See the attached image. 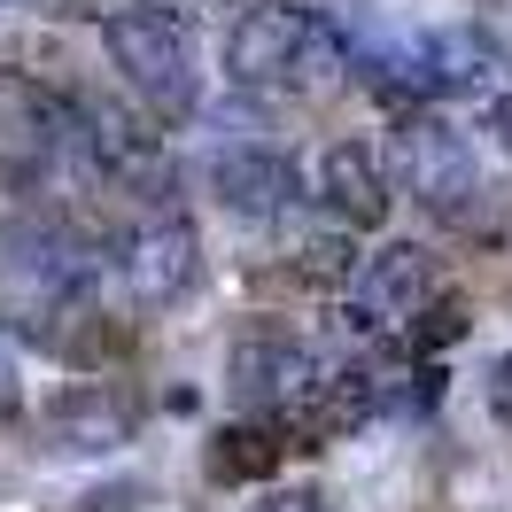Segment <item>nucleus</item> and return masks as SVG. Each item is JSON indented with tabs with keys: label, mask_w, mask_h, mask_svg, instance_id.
I'll list each match as a JSON object with an SVG mask.
<instances>
[{
	"label": "nucleus",
	"mask_w": 512,
	"mask_h": 512,
	"mask_svg": "<svg viewBox=\"0 0 512 512\" xmlns=\"http://www.w3.org/2000/svg\"><path fill=\"white\" fill-rule=\"evenodd\" d=\"M288 450H311V435L280 412H249L241 427H225L210 443V481H272L288 466Z\"/></svg>",
	"instance_id": "nucleus-11"
},
{
	"label": "nucleus",
	"mask_w": 512,
	"mask_h": 512,
	"mask_svg": "<svg viewBox=\"0 0 512 512\" xmlns=\"http://www.w3.org/2000/svg\"><path fill=\"white\" fill-rule=\"evenodd\" d=\"M241 512H326V497L311 489V481H295V489H264V497L241 505Z\"/></svg>",
	"instance_id": "nucleus-12"
},
{
	"label": "nucleus",
	"mask_w": 512,
	"mask_h": 512,
	"mask_svg": "<svg viewBox=\"0 0 512 512\" xmlns=\"http://www.w3.org/2000/svg\"><path fill=\"white\" fill-rule=\"evenodd\" d=\"M202 179H210V194H218L233 218H280L295 194H303V179H295V156H280L272 140H218L210 148V163H202Z\"/></svg>",
	"instance_id": "nucleus-8"
},
{
	"label": "nucleus",
	"mask_w": 512,
	"mask_h": 512,
	"mask_svg": "<svg viewBox=\"0 0 512 512\" xmlns=\"http://www.w3.org/2000/svg\"><path fill=\"white\" fill-rule=\"evenodd\" d=\"M101 280V249L55 218H16L0 233V326L70 342V319H86V288Z\"/></svg>",
	"instance_id": "nucleus-2"
},
{
	"label": "nucleus",
	"mask_w": 512,
	"mask_h": 512,
	"mask_svg": "<svg viewBox=\"0 0 512 512\" xmlns=\"http://www.w3.org/2000/svg\"><path fill=\"white\" fill-rule=\"evenodd\" d=\"M117 280H125L132 303H179V295L202 280V241L179 210H148L117 241Z\"/></svg>",
	"instance_id": "nucleus-7"
},
{
	"label": "nucleus",
	"mask_w": 512,
	"mask_h": 512,
	"mask_svg": "<svg viewBox=\"0 0 512 512\" xmlns=\"http://www.w3.org/2000/svg\"><path fill=\"white\" fill-rule=\"evenodd\" d=\"M489 404H497V419L512 427V357H497V365H489Z\"/></svg>",
	"instance_id": "nucleus-13"
},
{
	"label": "nucleus",
	"mask_w": 512,
	"mask_h": 512,
	"mask_svg": "<svg viewBox=\"0 0 512 512\" xmlns=\"http://www.w3.org/2000/svg\"><path fill=\"white\" fill-rule=\"evenodd\" d=\"M101 47H109V63L125 70V86L156 117H194V101H202V55H194V16L179 0H125V8H109L101 16Z\"/></svg>",
	"instance_id": "nucleus-3"
},
{
	"label": "nucleus",
	"mask_w": 512,
	"mask_h": 512,
	"mask_svg": "<svg viewBox=\"0 0 512 512\" xmlns=\"http://www.w3.org/2000/svg\"><path fill=\"white\" fill-rule=\"evenodd\" d=\"M78 132H86V109H78V101L0 70V179H47V171L78 148Z\"/></svg>",
	"instance_id": "nucleus-6"
},
{
	"label": "nucleus",
	"mask_w": 512,
	"mask_h": 512,
	"mask_svg": "<svg viewBox=\"0 0 512 512\" xmlns=\"http://www.w3.org/2000/svg\"><path fill=\"white\" fill-rule=\"evenodd\" d=\"M39 427H47L55 450L94 458V450H117L132 435V404L109 381H70V388H55V396L39 404Z\"/></svg>",
	"instance_id": "nucleus-9"
},
{
	"label": "nucleus",
	"mask_w": 512,
	"mask_h": 512,
	"mask_svg": "<svg viewBox=\"0 0 512 512\" xmlns=\"http://www.w3.org/2000/svg\"><path fill=\"white\" fill-rule=\"evenodd\" d=\"M388 171H396V187L412 194L419 210H435V218H474L481 210V148L466 125H450L443 101H427V109H404L396 132H388Z\"/></svg>",
	"instance_id": "nucleus-4"
},
{
	"label": "nucleus",
	"mask_w": 512,
	"mask_h": 512,
	"mask_svg": "<svg viewBox=\"0 0 512 512\" xmlns=\"http://www.w3.org/2000/svg\"><path fill=\"white\" fill-rule=\"evenodd\" d=\"M357 70V47L342 24L295 0H241L225 24V78L249 94H326Z\"/></svg>",
	"instance_id": "nucleus-1"
},
{
	"label": "nucleus",
	"mask_w": 512,
	"mask_h": 512,
	"mask_svg": "<svg viewBox=\"0 0 512 512\" xmlns=\"http://www.w3.org/2000/svg\"><path fill=\"white\" fill-rule=\"evenodd\" d=\"M435 295H443L435 256L419 241H388V249L357 256V272L342 280V326L365 334V342H388V334H412Z\"/></svg>",
	"instance_id": "nucleus-5"
},
{
	"label": "nucleus",
	"mask_w": 512,
	"mask_h": 512,
	"mask_svg": "<svg viewBox=\"0 0 512 512\" xmlns=\"http://www.w3.org/2000/svg\"><path fill=\"white\" fill-rule=\"evenodd\" d=\"M311 194H319L326 218L350 225V233H373V225L388 218V179H381V163H373V148H350V140H334V148L319 156Z\"/></svg>",
	"instance_id": "nucleus-10"
}]
</instances>
